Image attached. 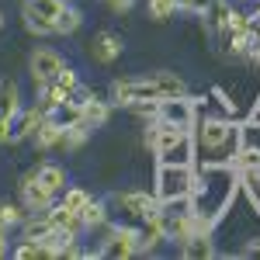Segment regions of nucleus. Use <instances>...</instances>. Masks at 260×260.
<instances>
[{
	"mask_svg": "<svg viewBox=\"0 0 260 260\" xmlns=\"http://www.w3.org/2000/svg\"><path fill=\"white\" fill-rule=\"evenodd\" d=\"M243 191V174L233 163H198L194 167V187H191V208L201 219L219 225Z\"/></svg>",
	"mask_w": 260,
	"mask_h": 260,
	"instance_id": "1",
	"label": "nucleus"
},
{
	"mask_svg": "<svg viewBox=\"0 0 260 260\" xmlns=\"http://www.w3.org/2000/svg\"><path fill=\"white\" fill-rule=\"evenodd\" d=\"M187 94V83L180 73L170 70H153L142 77H128V80H115L111 83V101L121 108H142V104H160L167 98Z\"/></svg>",
	"mask_w": 260,
	"mask_h": 260,
	"instance_id": "2",
	"label": "nucleus"
},
{
	"mask_svg": "<svg viewBox=\"0 0 260 260\" xmlns=\"http://www.w3.org/2000/svg\"><path fill=\"white\" fill-rule=\"evenodd\" d=\"M191 136H194V149H198L194 167L198 163H233L243 136H246V128L236 125L229 115H222V118L201 115L194 121V128H191Z\"/></svg>",
	"mask_w": 260,
	"mask_h": 260,
	"instance_id": "3",
	"label": "nucleus"
},
{
	"mask_svg": "<svg viewBox=\"0 0 260 260\" xmlns=\"http://www.w3.org/2000/svg\"><path fill=\"white\" fill-rule=\"evenodd\" d=\"M194 187V167L184 163H156L153 177V194L160 201H187Z\"/></svg>",
	"mask_w": 260,
	"mask_h": 260,
	"instance_id": "4",
	"label": "nucleus"
},
{
	"mask_svg": "<svg viewBox=\"0 0 260 260\" xmlns=\"http://www.w3.org/2000/svg\"><path fill=\"white\" fill-rule=\"evenodd\" d=\"M108 205H111L121 215V222H128V225H142V222H149L160 212V198L149 194V191H136V187H132V191H115Z\"/></svg>",
	"mask_w": 260,
	"mask_h": 260,
	"instance_id": "5",
	"label": "nucleus"
},
{
	"mask_svg": "<svg viewBox=\"0 0 260 260\" xmlns=\"http://www.w3.org/2000/svg\"><path fill=\"white\" fill-rule=\"evenodd\" d=\"M62 7H66V0H24V11H21L24 28L39 39L56 35V18L62 14Z\"/></svg>",
	"mask_w": 260,
	"mask_h": 260,
	"instance_id": "6",
	"label": "nucleus"
},
{
	"mask_svg": "<svg viewBox=\"0 0 260 260\" xmlns=\"http://www.w3.org/2000/svg\"><path fill=\"white\" fill-rule=\"evenodd\" d=\"M153 118L160 121H170L177 128H194V121L201 118V108H198V98L191 94H177V98H167L156 104V115Z\"/></svg>",
	"mask_w": 260,
	"mask_h": 260,
	"instance_id": "7",
	"label": "nucleus"
},
{
	"mask_svg": "<svg viewBox=\"0 0 260 260\" xmlns=\"http://www.w3.org/2000/svg\"><path fill=\"white\" fill-rule=\"evenodd\" d=\"M98 257H104V260L136 257V225H128V222L111 225V229H108V236H104L101 246H98Z\"/></svg>",
	"mask_w": 260,
	"mask_h": 260,
	"instance_id": "8",
	"label": "nucleus"
},
{
	"mask_svg": "<svg viewBox=\"0 0 260 260\" xmlns=\"http://www.w3.org/2000/svg\"><path fill=\"white\" fill-rule=\"evenodd\" d=\"M62 66H66V62H62V56L56 52V49H45V45H39V49L31 52V59H28V73H31L35 87H45V83H52L56 77H59Z\"/></svg>",
	"mask_w": 260,
	"mask_h": 260,
	"instance_id": "9",
	"label": "nucleus"
},
{
	"mask_svg": "<svg viewBox=\"0 0 260 260\" xmlns=\"http://www.w3.org/2000/svg\"><path fill=\"white\" fill-rule=\"evenodd\" d=\"M21 205H24L28 212H45V208L56 205V194L39 180V170H28V174L21 177Z\"/></svg>",
	"mask_w": 260,
	"mask_h": 260,
	"instance_id": "10",
	"label": "nucleus"
},
{
	"mask_svg": "<svg viewBox=\"0 0 260 260\" xmlns=\"http://www.w3.org/2000/svg\"><path fill=\"white\" fill-rule=\"evenodd\" d=\"M180 257H184V260H208V257H215V233H205V229L191 233L187 240L180 243Z\"/></svg>",
	"mask_w": 260,
	"mask_h": 260,
	"instance_id": "11",
	"label": "nucleus"
},
{
	"mask_svg": "<svg viewBox=\"0 0 260 260\" xmlns=\"http://www.w3.org/2000/svg\"><path fill=\"white\" fill-rule=\"evenodd\" d=\"M163 243H167V236H163L156 215H153L149 222H142V225H136V253L149 257V253H156V250H160Z\"/></svg>",
	"mask_w": 260,
	"mask_h": 260,
	"instance_id": "12",
	"label": "nucleus"
},
{
	"mask_svg": "<svg viewBox=\"0 0 260 260\" xmlns=\"http://www.w3.org/2000/svg\"><path fill=\"white\" fill-rule=\"evenodd\" d=\"M121 49H125V45H121V39L115 31H101L98 39L90 42V59L101 62V66H111V62L121 56Z\"/></svg>",
	"mask_w": 260,
	"mask_h": 260,
	"instance_id": "13",
	"label": "nucleus"
},
{
	"mask_svg": "<svg viewBox=\"0 0 260 260\" xmlns=\"http://www.w3.org/2000/svg\"><path fill=\"white\" fill-rule=\"evenodd\" d=\"M62 136H66V128H62L56 118L45 115V121L39 125V132L31 136V142H35L39 153H52V149H59V146H62Z\"/></svg>",
	"mask_w": 260,
	"mask_h": 260,
	"instance_id": "14",
	"label": "nucleus"
},
{
	"mask_svg": "<svg viewBox=\"0 0 260 260\" xmlns=\"http://www.w3.org/2000/svg\"><path fill=\"white\" fill-rule=\"evenodd\" d=\"M42 121H45V115H42L35 104H31V108H21L18 115H14V136H11V142L31 139V136L39 132V125H42Z\"/></svg>",
	"mask_w": 260,
	"mask_h": 260,
	"instance_id": "15",
	"label": "nucleus"
},
{
	"mask_svg": "<svg viewBox=\"0 0 260 260\" xmlns=\"http://www.w3.org/2000/svg\"><path fill=\"white\" fill-rule=\"evenodd\" d=\"M108 219H111V205L108 201H98V198H90V205L80 212L83 229H101V225H108Z\"/></svg>",
	"mask_w": 260,
	"mask_h": 260,
	"instance_id": "16",
	"label": "nucleus"
},
{
	"mask_svg": "<svg viewBox=\"0 0 260 260\" xmlns=\"http://www.w3.org/2000/svg\"><path fill=\"white\" fill-rule=\"evenodd\" d=\"M21 108H24L21 104V87L14 80H0V115L4 118H14Z\"/></svg>",
	"mask_w": 260,
	"mask_h": 260,
	"instance_id": "17",
	"label": "nucleus"
},
{
	"mask_svg": "<svg viewBox=\"0 0 260 260\" xmlns=\"http://www.w3.org/2000/svg\"><path fill=\"white\" fill-rule=\"evenodd\" d=\"M233 167H236L240 174H253V170H260V146L246 142V136H243L240 149H236V156H233Z\"/></svg>",
	"mask_w": 260,
	"mask_h": 260,
	"instance_id": "18",
	"label": "nucleus"
},
{
	"mask_svg": "<svg viewBox=\"0 0 260 260\" xmlns=\"http://www.w3.org/2000/svg\"><path fill=\"white\" fill-rule=\"evenodd\" d=\"M108 118H111V104H108V101L90 98L83 104V125H87V128H104Z\"/></svg>",
	"mask_w": 260,
	"mask_h": 260,
	"instance_id": "19",
	"label": "nucleus"
},
{
	"mask_svg": "<svg viewBox=\"0 0 260 260\" xmlns=\"http://www.w3.org/2000/svg\"><path fill=\"white\" fill-rule=\"evenodd\" d=\"M35 170H39V180L52 194H62L66 191V167H59V163H39Z\"/></svg>",
	"mask_w": 260,
	"mask_h": 260,
	"instance_id": "20",
	"label": "nucleus"
},
{
	"mask_svg": "<svg viewBox=\"0 0 260 260\" xmlns=\"http://www.w3.org/2000/svg\"><path fill=\"white\" fill-rule=\"evenodd\" d=\"M229 11H233V7H229L225 0H212V4L201 11L205 28H208V31H219V35H222V31H225V21H229Z\"/></svg>",
	"mask_w": 260,
	"mask_h": 260,
	"instance_id": "21",
	"label": "nucleus"
},
{
	"mask_svg": "<svg viewBox=\"0 0 260 260\" xmlns=\"http://www.w3.org/2000/svg\"><path fill=\"white\" fill-rule=\"evenodd\" d=\"M80 24H83V11L80 7H62V14L56 18V35H77L80 31Z\"/></svg>",
	"mask_w": 260,
	"mask_h": 260,
	"instance_id": "22",
	"label": "nucleus"
},
{
	"mask_svg": "<svg viewBox=\"0 0 260 260\" xmlns=\"http://www.w3.org/2000/svg\"><path fill=\"white\" fill-rule=\"evenodd\" d=\"M90 198H94V194H90L87 187H66V191H62V205H66L70 212H77V215L90 205Z\"/></svg>",
	"mask_w": 260,
	"mask_h": 260,
	"instance_id": "23",
	"label": "nucleus"
},
{
	"mask_svg": "<svg viewBox=\"0 0 260 260\" xmlns=\"http://www.w3.org/2000/svg\"><path fill=\"white\" fill-rule=\"evenodd\" d=\"M24 205H14V201H0V225L4 229H14V225H21L24 222Z\"/></svg>",
	"mask_w": 260,
	"mask_h": 260,
	"instance_id": "24",
	"label": "nucleus"
},
{
	"mask_svg": "<svg viewBox=\"0 0 260 260\" xmlns=\"http://www.w3.org/2000/svg\"><path fill=\"white\" fill-rule=\"evenodd\" d=\"M250 31V14H243V11H229V21H225V31H222V42L233 39V35H246Z\"/></svg>",
	"mask_w": 260,
	"mask_h": 260,
	"instance_id": "25",
	"label": "nucleus"
},
{
	"mask_svg": "<svg viewBox=\"0 0 260 260\" xmlns=\"http://www.w3.org/2000/svg\"><path fill=\"white\" fill-rule=\"evenodd\" d=\"M14 257L18 260H39V257H49V250H45L42 240H24L21 236V243L14 246Z\"/></svg>",
	"mask_w": 260,
	"mask_h": 260,
	"instance_id": "26",
	"label": "nucleus"
},
{
	"mask_svg": "<svg viewBox=\"0 0 260 260\" xmlns=\"http://www.w3.org/2000/svg\"><path fill=\"white\" fill-rule=\"evenodd\" d=\"M90 132H94V128H87V125H73V128H66V136H62V146L59 149H66V153H73V149H80L83 142L90 139Z\"/></svg>",
	"mask_w": 260,
	"mask_h": 260,
	"instance_id": "27",
	"label": "nucleus"
},
{
	"mask_svg": "<svg viewBox=\"0 0 260 260\" xmlns=\"http://www.w3.org/2000/svg\"><path fill=\"white\" fill-rule=\"evenodd\" d=\"M146 14L153 21H170L177 14V7H174V0H149L146 4Z\"/></svg>",
	"mask_w": 260,
	"mask_h": 260,
	"instance_id": "28",
	"label": "nucleus"
},
{
	"mask_svg": "<svg viewBox=\"0 0 260 260\" xmlns=\"http://www.w3.org/2000/svg\"><path fill=\"white\" fill-rule=\"evenodd\" d=\"M11 136H14V118H4L0 115V146H7Z\"/></svg>",
	"mask_w": 260,
	"mask_h": 260,
	"instance_id": "29",
	"label": "nucleus"
},
{
	"mask_svg": "<svg viewBox=\"0 0 260 260\" xmlns=\"http://www.w3.org/2000/svg\"><path fill=\"white\" fill-rule=\"evenodd\" d=\"M212 94H215V101H222L225 115H236V101H229V94H225V90H212Z\"/></svg>",
	"mask_w": 260,
	"mask_h": 260,
	"instance_id": "30",
	"label": "nucleus"
},
{
	"mask_svg": "<svg viewBox=\"0 0 260 260\" xmlns=\"http://www.w3.org/2000/svg\"><path fill=\"white\" fill-rule=\"evenodd\" d=\"M108 4H111V11H115V14H125V11H132V4H136V0H108Z\"/></svg>",
	"mask_w": 260,
	"mask_h": 260,
	"instance_id": "31",
	"label": "nucleus"
},
{
	"mask_svg": "<svg viewBox=\"0 0 260 260\" xmlns=\"http://www.w3.org/2000/svg\"><path fill=\"white\" fill-rule=\"evenodd\" d=\"M243 257H260V240H250L243 246Z\"/></svg>",
	"mask_w": 260,
	"mask_h": 260,
	"instance_id": "32",
	"label": "nucleus"
},
{
	"mask_svg": "<svg viewBox=\"0 0 260 260\" xmlns=\"http://www.w3.org/2000/svg\"><path fill=\"white\" fill-rule=\"evenodd\" d=\"M7 257V229H4V225H0V260Z\"/></svg>",
	"mask_w": 260,
	"mask_h": 260,
	"instance_id": "33",
	"label": "nucleus"
},
{
	"mask_svg": "<svg viewBox=\"0 0 260 260\" xmlns=\"http://www.w3.org/2000/svg\"><path fill=\"white\" fill-rule=\"evenodd\" d=\"M177 11H194V0H174Z\"/></svg>",
	"mask_w": 260,
	"mask_h": 260,
	"instance_id": "34",
	"label": "nucleus"
},
{
	"mask_svg": "<svg viewBox=\"0 0 260 260\" xmlns=\"http://www.w3.org/2000/svg\"><path fill=\"white\" fill-rule=\"evenodd\" d=\"M250 18H253V24H260V4H257V11H253Z\"/></svg>",
	"mask_w": 260,
	"mask_h": 260,
	"instance_id": "35",
	"label": "nucleus"
},
{
	"mask_svg": "<svg viewBox=\"0 0 260 260\" xmlns=\"http://www.w3.org/2000/svg\"><path fill=\"white\" fill-rule=\"evenodd\" d=\"M0 28H4V11H0Z\"/></svg>",
	"mask_w": 260,
	"mask_h": 260,
	"instance_id": "36",
	"label": "nucleus"
}]
</instances>
